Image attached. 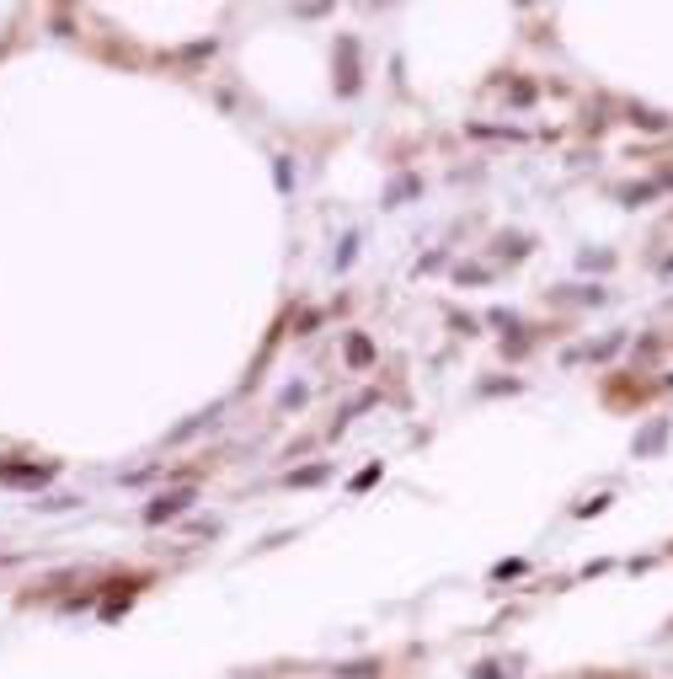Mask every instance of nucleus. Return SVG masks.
Listing matches in <instances>:
<instances>
[{
    "label": "nucleus",
    "instance_id": "obj_1",
    "mask_svg": "<svg viewBox=\"0 0 673 679\" xmlns=\"http://www.w3.org/2000/svg\"><path fill=\"white\" fill-rule=\"evenodd\" d=\"M54 476V466H0V482L11 487H43Z\"/></svg>",
    "mask_w": 673,
    "mask_h": 679
},
{
    "label": "nucleus",
    "instance_id": "obj_2",
    "mask_svg": "<svg viewBox=\"0 0 673 679\" xmlns=\"http://www.w3.org/2000/svg\"><path fill=\"white\" fill-rule=\"evenodd\" d=\"M193 503V492H171V498H161V503H150V524H161V519H171V514H182V508Z\"/></svg>",
    "mask_w": 673,
    "mask_h": 679
},
{
    "label": "nucleus",
    "instance_id": "obj_3",
    "mask_svg": "<svg viewBox=\"0 0 673 679\" xmlns=\"http://www.w3.org/2000/svg\"><path fill=\"white\" fill-rule=\"evenodd\" d=\"M348 359L353 364H369V343H364V337H353V343H348Z\"/></svg>",
    "mask_w": 673,
    "mask_h": 679
}]
</instances>
